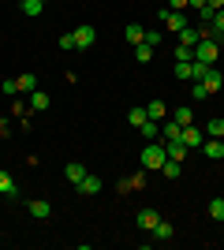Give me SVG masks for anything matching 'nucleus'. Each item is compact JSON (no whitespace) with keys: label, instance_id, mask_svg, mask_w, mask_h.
<instances>
[{"label":"nucleus","instance_id":"obj_1","mask_svg":"<svg viewBox=\"0 0 224 250\" xmlns=\"http://www.w3.org/2000/svg\"><path fill=\"white\" fill-rule=\"evenodd\" d=\"M164 161H168V153H164V146H161L157 138L146 142V149H142V172H161Z\"/></svg>","mask_w":224,"mask_h":250},{"label":"nucleus","instance_id":"obj_2","mask_svg":"<svg viewBox=\"0 0 224 250\" xmlns=\"http://www.w3.org/2000/svg\"><path fill=\"white\" fill-rule=\"evenodd\" d=\"M217 52H221V45H217L213 38H202V42L194 45V60H202V63H213V60H217Z\"/></svg>","mask_w":224,"mask_h":250},{"label":"nucleus","instance_id":"obj_3","mask_svg":"<svg viewBox=\"0 0 224 250\" xmlns=\"http://www.w3.org/2000/svg\"><path fill=\"white\" fill-rule=\"evenodd\" d=\"M71 38H75V49H94V42H97V30L82 22L79 30H71Z\"/></svg>","mask_w":224,"mask_h":250},{"label":"nucleus","instance_id":"obj_4","mask_svg":"<svg viewBox=\"0 0 224 250\" xmlns=\"http://www.w3.org/2000/svg\"><path fill=\"white\" fill-rule=\"evenodd\" d=\"M161 22H164L168 30H176V34H180L183 26H191V22H187V15H183V11H172V8H164V11H161Z\"/></svg>","mask_w":224,"mask_h":250},{"label":"nucleus","instance_id":"obj_5","mask_svg":"<svg viewBox=\"0 0 224 250\" xmlns=\"http://www.w3.org/2000/svg\"><path fill=\"white\" fill-rule=\"evenodd\" d=\"M64 176L71 179L75 187H79V183H82V179L90 176V172H86V168H82V161H67V165H64Z\"/></svg>","mask_w":224,"mask_h":250},{"label":"nucleus","instance_id":"obj_6","mask_svg":"<svg viewBox=\"0 0 224 250\" xmlns=\"http://www.w3.org/2000/svg\"><path fill=\"white\" fill-rule=\"evenodd\" d=\"M221 86H224V75L217 71V67H209V75L202 79V90H205V94H217Z\"/></svg>","mask_w":224,"mask_h":250},{"label":"nucleus","instance_id":"obj_7","mask_svg":"<svg viewBox=\"0 0 224 250\" xmlns=\"http://www.w3.org/2000/svg\"><path fill=\"white\" fill-rule=\"evenodd\" d=\"M15 194H19V187H15L11 172H4V168H0V198H15Z\"/></svg>","mask_w":224,"mask_h":250},{"label":"nucleus","instance_id":"obj_8","mask_svg":"<svg viewBox=\"0 0 224 250\" xmlns=\"http://www.w3.org/2000/svg\"><path fill=\"white\" fill-rule=\"evenodd\" d=\"M202 38H205V30H194V26H183L180 30V45H187V49H194Z\"/></svg>","mask_w":224,"mask_h":250},{"label":"nucleus","instance_id":"obj_9","mask_svg":"<svg viewBox=\"0 0 224 250\" xmlns=\"http://www.w3.org/2000/svg\"><path fill=\"white\" fill-rule=\"evenodd\" d=\"M202 149H205V157H209V161H221V157H224V138H205Z\"/></svg>","mask_w":224,"mask_h":250},{"label":"nucleus","instance_id":"obj_10","mask_svg":"<svg viewBox=\"0 0 224 250\" xmlns=\"http://www.w3.org/2000/svg\"><path fill=\"white\" fill-rule=\"evenodd\" d=\"M101 187H105V183H101L97 176H86L82 183H79V194H86V198H94V194H101Z\"/></svg>","mask_w":224,"mask_h":250},{"label":"nucleus","instance_id":"obj_11","mask_svg":"<svg viewBox=\"0 0 224 250\" xmlns=\"http://www.w3.org/2000/svg\"><path fill=\"white\" fill-rule=\"evenodd\" d=\"M26 209H30V217H38V220H45V217H53V206H49V202H41V198H34V202H26Z\"/></svg>","mask_w":224,"mask_h":250},{"label":"nucleus","instance_id":"obj_12","mask_svg":"<svg viewBox=\"0 0 224 250\" xmlns=\"http://www.w3.org/2000/svg\"><path fill=\"white\" fill-rule=\"evenodd\" d=\"M157 220H161L157 209H142V213H139V228L142 231H153V228H157Z\"/></svg>","mask_w":224,"mask_h":250},{"label":"nucleus","instance_id":"obj_13","mask_svg":"<svg viewBox=\"0 0 224 250\" xmlns=\"http://www.w3.org/2000/svg\"><path fill=\"white\" fill-rule=\"evenodd\" d=\"M180 138H183V146H187V149L202 146V131H198L194 124H191V127H183V135H180Z\"/></svg>","mask_w":224,"mask_h":250},{"label":"nucleus","instance_id":"obj_14","mask_svg":"<svg viewBox=\"0 0 224 250\" xmlns=\"http://www.w3.org/2000/svg\"><path fill=\"white\" fill-rule=\"evenodd\" d=\"M191 63H194V60H176V79H180V83H194Z\"/></svg>","mask_w":224,"mask_h":250},{"label":"nucleus","instance_id":"obj_15","mask_svg":"<svg viewBox=\"0 0 224 250\" xmlns=\"http://www.w3.org/2000/svg\"><path fill=\"white\" fill-rule=\"evenodd\" d=\"M164 153H168L172 161H183V157H187V146H183V138H176V142H164Z\"/></svg>","mask_w":224,"mask_h":250},{"label":"nucleus","instance_id":"obj_16","mask_svg":"<svg viewBox=\"0 0 224 250\" xmlns=\"http://www.w3.org/2000/svg\"><path fill=\"white\" fill-rule=\"evenodd\" d=\"M123 38H127L131 45H142V38H146V30H142L139 22H131V26H123Z\"/></svg>","mask_w":224,"mask_h":250},{"label":"nucleus","instance_id":"obj_17","mask_svg":"<svg viewBox=\"0 0 224 250\" xmlns=\"http://www.w3.org/2000/svg\"><path fill=\"white\" fill-rule=\"evenodd\" d=\"M45 108H49V94L34 90V94H30V112H45Z\"/></svg>","mask_w":224,"mask_h":250},{"label":"nucleus","instance_id":"obj_18","mask_svg":"<svg viewBox=\"0 0 224 250\" xmlns=\"http://www.w3.org/2000/svg\"><path fill=\"white\" fill-rule=\"evenodd\" d=\"M15 83H19V90H22V94H34V90H38V75H30V71H26V75H19Z\"/></svg>","mask_w":224,"mask_h":250},{"label":"nucleus","instance_id":"obj_19","mask_svg":"<svg viewBox=\"0 0 224 250\" xmlns=\"http://www.w3.org/2000/svg\"><path fill=\"white\" fill-rule=\"evenodd\" d=\"M180 135H183V127L176 124V120H172V124H164V127H161V138H164V142H176V138H180Z\"/></svg>","mask_w":224,"mask_h":250},{"label":"nucleus","instance_id":"obj_20","mask_svg":"<svg viewBox=\"0 0 224 250\" xmlns=\"http://www.w3.org/2000/svg\"><path fill=\"white\" fill-rule=\"evenodd\" d=\"M172 120H176L180 127H191V124H194V112L187 108V104H183V108H176V112H172Z\"/></svg>","mask_w":224,"mask_h":250},{"label":"nucleus","instance_id":"obj_21","mask_svg":"<svg viewBox=\"0 0 224 250\" xmlns=\"http://www.w3.org/2000/svg\"><path fill=\"white\" fill-rule=\"evenodd\" d=\"M146 116H149V120H164V116H168L164 101H149V104H146Z\"/></svg>","mask_w":224,"mask_h":250},{"label":"nucleus","instance_id":"obj_22","mask_svg":"<svg viewBox=\"0 0 224 250\" xmlns=\"http://www.w3.org/2000/svg\"><path fill=\"white\" fill-rule=\"evenodd\" d=\"M41 0H22V15H26V19H38V15H41Z\"/></svg>","mask_w":224,"mask_h":250},{"label":"nucleus","instance_id":"obj_23","mask_svg":"<svg viewBox=\"0 0 224 250\" xmlns=\"http://www.w3.org/2000/svg\"><path fill=\"white\" fill-rule=\"evenodd\" d=\"M146 120H149V116H146V108H131V112H127V124L135 127V131H139V127L146 124Z\"/></svg>","mask_w":224,"mask_h":250},{"label":"nucleus","instance_id":"obj_24","mask_svg":"<svg viewBox=\"0 0 224 250\" xmlns=\"http://www.w3.org/2000/svg\"><path fill=\"white\" fill-rule=\"evenodd\" d=\"M161 172H164V176H168V179H176V176H180V172H183V161H172V157H168V161L161 165Z\"/></svg>","mask_w":224,"mask_h":250},{"label":"nucleus","instance_id":"obj_25","mask_svg":"<svg viewBox=\"0 0 224 250\" xmlns=\"http://www.w3.org/2000/svg\"><path fill=\"white\" fill-rule=\"evenodd\" d=\"M139 131H142V138H146V142H153V138H157V135H161V127H157V124H153V120H146V124H142V127H139Z\"/></svg>","mask_w":224,"mask_h":250},{"label":"nucleus","instance_id":"obj_26","mask_svg":"<svg viewBox=\"0 0 224 250\" xmlns=\"http://www.w3.org/2000/svg\"><path fill=\"white\" fill-rule=\"evenodd\" d=\"M135 60H139V63H149V60H153V49H149L146 42H142V45H135Z\"/></svg>","mask_w":224,"mask_h":250},{"label":"nucleus","instance_id":"obj_27","mask_svg":"<svg viewBox=\"0 0 224 250\" xmlns=\"http://www.w3.org/2000/svg\"><path fill=\"white\" fill-rule=\"evenodd\" d=\"M205 135L209 138H224V120H209V124H205Z\"/></svg>","mask_w":224,"mask_h":250},{"label":"nucleus","instance_id":"obj_28","mask_svg":"<svg viewBox=\"0 0 224 250\" xmlns=\"http://www.w3.org/2000/svg\"><path fill=\"white\" fill-rule=\"evenodd\" d=\"M209 67H213V63H202V60H194V63H191V71H194V83H202L205 75H209Z\"/></svg>","mask_w":224,"mask_h":250},{"label":"nucleus","instance_id":"obj_29","mask_svg":"<svg viewBox=\"0 0 224 250\" xmlns=\"http://www.w3.org/2000/svg\"><path fill=\"white\" fill-rule=\"evenodd\" d=\"M209 217H213V220H224V198H213V202H209Z\"/></svg>","mask_w":224,"mask_h":250},{"label":"nucleus","instance_id":"obj_30","mask_svg":"<svg viewBox=\"0 0 224 250\" xmlns=\"http://www.w3.org/2000/svg\"><path fill=\"white\" fill-rule=\"evenodd\" d=\"M153 235H157V239H172V224H168V220H157Z\"/></svg>","mask_w":224,"mask_h":250},{"label":"nucleus","instance_id":"obj_31","mask_svg":"<svg viewBox=\"0 0 224 250\" xmlns=\"http://www.w3.org/2000/svg\"><path fill=\"white\" fill-rule=\"evenodd\" d=\"M142 42H146L149 49H157V45H161V30H146V38H142Z\"/></svg>","mask_w":224,"mask_h":250},{"label":"nucleus","instance_id":"obj_32","mask_svg":"<svg viewBox=\"0 0 224 250\" xmlns=\"http://www.w3.org/2000/svg\"><path fill=\"white\" fill-rule=\"evenodd\" d=\"M176 60H194V49H187V45H176Z\"/></svg>","mask_w":224,"mask_h":250},{"label":"nucleus","instance_id":"obj_33","mask_svg":"<svg viewBox=\"0 0 224 250\" xmlns=\"http://www.w3.org/2000/svg\"><path fill=\"white\" fill-rule=\"evenodd\" d=\"M213 15H217L213 8H198V19H202V26H209V22H213Z\"/></svg>","mask_w":224,"mask_h":250},{"label":"nucleus","instance_id":"obj_34","mask_svg":"<svg viewBox=\"0 0 224 250\" xmlns=\"http://www.w3.org/2000/svg\"><path fill=\"white\" fill-rule=\"evenodd\" d=\"M0 90H4V94H11V97H15V94H19V83H15V79H4V86H0Z\"/></svg>","mask_w":224,"mask_h":250},{"label":"nucleus","instance_id":"obj_35","mask_svg":"<svg viewBox=\"0 0 224 250\" xmlns=\"http://www.w3.org/2000/svg\"><path fill=\"white\" fill-rule=\"evenodd\" d=\"M60 49H64V52L75 49V38H71V34H60Z\"/></svg>","mask_w":224,"mask_h":250},{"label":"nucleus","instance_id":"obj_36","mask_svg":"<svg viewBox=\"0 0 224 250\" xmlns=\"http://www.w3.org/2000/svg\"><path fill=\"white\" fill-rule=\"evenodd\" d=\"M191 97H194V101H202V97H209V94L202 90V83H194V86H191Z\"/></svg>","mask_w":224,"mask_h":250},{"label":"nucleus","instance_id":"obj_37","mask_svg":"<svg viewBox=\"0 0 224 250\" xmlns=\"http://www.w3.org/2000/svg\"><path fill=\"white\" fill-rule=\"evenodd\" d=\"M205 8H213V11H221V8H224V0H205Z\"/></svg>","mask_w":224,"mask_h":250},{"label":"nucleus","instance_id":"obj_38","mask_svg":"<svg viewBox=\"0 0 224 250\" xmlns=\"http://www.w3.org/2000/svg\"><path fill=\"white\" fill-rule=\"evenodd\" d=\"M187 8H194V11H198V8H205V0H187Z\"/></svg>","mask_w":224,"mask_h":250},{"label":"nucleus","instance_id":"obj_39","mask_svg":"<svg viewBox=\"0 0 224 250\" xmlns=\"http://www.w3.org/2000/svg\"><path fill=\"white\" fill-rule=\"evenodd\" d=\"M187 8V0H172V11H183Z\"/></svg>","mask_w":224,"mask_h":250},{"label":"nucleus","instance_id":"obj_40","mask_svg":"<svg viewBox=\"0 0 224 250\" xmlns=\"http://www.w3.org/2000/svg\"><path fill=\"white\" fill-rule=\"evenodd\" d=\"M19 4H22V0H19Z\"/></svg>","mask_w":224,"mask_h":250},{"label":"nucleus","instance_id":"obj_41","mask_svg":"<svg viewBox=\"0 0 224 250\" xmlns=\"http://www.w3.org/2000/svg\"><path fill=\"white\" fill-rule=\"evenodd\" d=\"M41 4H45V0H41Z\"/></svg>","mask_w":224,"mask_h":250}]
</instances>
